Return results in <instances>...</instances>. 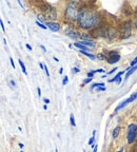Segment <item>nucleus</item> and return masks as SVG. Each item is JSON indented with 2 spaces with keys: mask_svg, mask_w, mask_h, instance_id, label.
<instances>
[{
  "mask_svg": "<svg viewBox=\"0 0 137 152\" xmlns=\"http://www.w3.org/2000/svg\"><path fill=\"white\" fill-rule=\"evenodd\" d=\"M78 24L83 28H96L99 24L100 18L98 16V13L95 12L94 10H91L90 7H82L79 11L77 19Z\"/></svg>",
  "mask_w": 137,
  "mask_h": 152,
  "instance_id": "nucleus-1",
  "label": "nucleus"
},
{
  "mask_svg": "<svg viewBox=\"0 0 137 152\" xmlns=\"http://www.w3.org/2000/svg\"><path fill=\"white\" fill-rule=\"evenodd\" d=\"M79 11L80 10H78V2L71 1V2L66 5V11H64V16L66 17V19L71 20V21H76L78 19Z\"/></svg>",
  "mask_w": 137,
  "mask_h": 152,
  "instance_id": "nucleus-2",
  "label": "nucleus"
},
{
  "mask_svg": "<svg viewBox=\"0 0 137 152\" xmlns=\"http://www.w3.org/2000/svg\"><path fill=\"white\" fill-rule=\"evenodd\" d=\"M40 10H41V12L44 14V16H47L49 19H53V20H54V19L57 18L56 10H55L53 7H51L49 3L42 2L40 4Z\"/></svg>",
  "mask_w": 137,
  "mask_h": 152,
  "instance_id": "nucleus-3",
  "label": "nucleus"
},
{
  "mask_svg": "<svg viewBox=\"0 0 137 152\" xmlns=\"http://www.w3.org/2000/svg\"><path fill=\"white\" fill-rule=\"evenodd\" d=\"M137 136V125L135 124H131L128 127V131H127V140H128L129 144H133Z\"/></svg>",
  "mask_w": 137,
  "mask_h": 152,
  "instance_id": "nucleus-4",
  "label": "nucleus"
},
{
  "mask_svg": "<svg viewBox=\"0 0 137 152\" xmlns=\"http://www.w3.org/2000/svg\"><path fill=\"white\" fill-rule=\"evenodd\" d=\"M132 34V26H131L130 22H125L121 26V33H120V37L122 39H127L129 38Z\"/></svg>",
  "mask_w": 137,
  "mask_h": 152,
  "instance_id": "nucleus-5",
  "label": "nucleus"
},
{
  "mask_svg": "<svg viewBox=\"0 0 137 152\" xmlns=\"http://www.w3.org/2000/svg\"><path fill=\"white\" fill-rule=\"evenodd\" d=\"M119 59H120V55L117 51H109L108 52V57H106L108 64H113L115 62H118Z\"/></svg>",
  "mask_w": 137,
  "mask_h": 152,
  "instance_id": "nucleus-6",
  "label": "nucleus"
},
{
  "mask_svg": "<svg viewBox=\"0 0 137 152\" xmlns=\"http://www.w3.org/2000/svg\"><path fill=\"white\" fill-rule=\"evenodd\" d=\"M137 98V92H135V93H133L132 95H131L130 97L129 98H127L125 100H123V102H121L120 104L117 106V107L115 108V112H117L118 110H120V109H122V108H125L127 104H129L130 102H134L135 99Z\"/></svg>",
  "mask_w": 137,
  "mask_h": 152,
  "instance_id": "nucleus-7",
  "label": "nucleus"
},
{
  "mask_svg": "<svg viewBox=\"0 0 137 152\" xmlns=\"http://www.w3.org/2000/svg\"><path fill=\"white\" fill-rule=\"evenodd\" d=\"M108 31H106V28H102V26H97L96 28H94L92 32H91V35H92V37L94 36V37H106V36H108Z\"/></svg>",
  "mask_w": 137,
  "mask_h": 152,
  "instance_id": "nucleus-8",
  "label": "nucleus"
},
{
  "mask_svg": "<svg viewBox=\"0 0 137 152\" xmlns=\"http://www.w3.org/2000/svg\"><path fill=\"white\" fill-rule=\"evenodd\" d=\"M66 34L68 36V37L73 38V39L80 38V35H81V34L79 33V32H78L76 28H74L73 26H68V28H66Z\"/></svg>",
  "mask_w": 137,
  "mask_h": 152,
  "instance_id": "nucleus-9",
  "label": "nucleus"
},
{
  "mask_svg": "<svg viewBox=\"0 0 137 152\" xmlns=\"http://www.w3.org/2000/svg\"><path fill=\"white\" fill-rule=\"evenodd\" d=\"M47 28H50L52 32L59 31V28H60L59 24L56 23V22H54V21H47Z\"/></svg>",
  "mask_w": 137,
  "mask_h": 152,
  "instance_id": "nucleus-10",
  "label": "nucleus"
},
{
  "mask_svg": "<svg viewBox=\"0 0 137 152\" xmlns=\"http://www.w3.org/2000/svg\"><path fill=\"white\" fill-rule=\"evenodd\" d=\"M125 73V71H121V72H119L117 75H115V77L114 78H112V79H109V83H114V81H117V83H121V77L120 76L122 75V74Z\"/></svg>",
  "mask_w": 137,
  "mask_h": 152,
  "instance_id": "nucleus-11",
  "label": "nucleus"
},
{
  "mask_svg": "<svg viewBox=\"0 0 137 152\" xmlns=\"http://www.w3.org/2000/svg\"><path fill=\"white\" fill-rule=\"evenodd\" d=\"M137 70V64L135 66H133V68H129V70H128V72H127V74H125V79H128L129 77H130L131 75H132L133 73H134L135 71Z\"/></svg>",
  "mask_w": 137,
  "mask_h": 152,
  "instance_id": "nucleus-12",
  "label": "nucleus"
},
{
  "mask_svg": "<svg viewBox=\"0 0 137 152\" xmlns=\"http://www.w3.org/2000/svg\"><path fill=\"white\" fill-rule=\"evenodd\" d=\"M74 45H75L76 48H78V49H80V51H87V50H89V48L87 47H85V45H81L79 41H76V42H74Z\"/></svg>",
  "mask_w": 137,
  "mask_h": 152,
  "instance_id": "nucleus-13",
  "label": "nucleus"
},
{
  "mask_svg": "<svg viewBox=\"0 0 137 152\" xmlns=\"http://www.w3.org/2000/svg\"><path fill=\"white\" fill-rule=\"evenodd\" d=\"M80 53H81V54H83V55H85L87 57H89V58H91L92 60L96 59V56H95V55L91 54V53H87V51H80Z\"/></svg>",
  "mask_w": 137,
  "mask_h": 152,
  "instance_id": "nucleus-14",
  "label": "nucleus"
},
{
  "mask_svg": "<svg viewBox=\"0 0 137 152\" xmlns=\"http://www.w3.org/2000/svg\"><path fill=\"white\" fill-rule=\"evenodd\" d=\"M119 132H120V127L117 126V127H116V128L113 130V134H112L113 138H116V137H117V136H118V134H119Z\"/></svg>",
  "mask_w": 137,
  "mask_h": 152,
  "instance_id": "nucleus-15",
  "label": "nucleus"
},
{
  "mask_svg": "<svg viewBox=\"0 0 137 152\" xmlns=\"http://www.w3.org/2000/svg\"><path fill=\"white\" fill-rule=\"evenodd\" d=\"M95 134H96V130L93 131V136L89 140V145L94 147V144H95Z\"/></svg>",
  "mask_w": 137,
  "mask_h": 152,
  "instance_id": "nucleus-16",
  "label": "nucleus"
},
{
  "mask_svg": "<svg viewBox=\"0 0 137 152\" xmlns=\"http://www.w3.org/2000/svg\"><path fill=\"white\" fill-rule=\"evenodd\" d=\"M100 87H104V83H93V85L91 86V89H92V90H94V89L100 88Z\"/></svg>",
  "mask_w": 137,
  "mask_h": 152,
  "instance_id": "nucleus-17",
  "label": "nucleus"
},
{
  "mask_svg": "<svg viewBox=\"0 0 137 152\" xmlns=\"http://www.w3.org/2000/svg\"><path fill=\"white\" fill-rule=\"evenodd\" d=\"M18 62H19V64H20V66H21V70H22V72H23L26 75H28V71H26V66H24V64L22 62V60L21 59H19L18 60Z\"/></svg>",
  "mask_w": 137,
  "mask_h": 152,
  "instance_id": "nucleus-18",
  "label": "nucleus"
},
{
  "mask_svg": "<svg viewBox=\"0 0 137 152\" xmlns=\"http://www.w3.org/2000/svg\"><path fill=\"white\" fill-rule=\"evenodd\" d=\"M70 123L73 127H76V123H75V117H74V114L71 113L70 114Z\"/></svg>",
  "mask_w": 137,
  "mask_h": 152,
  "instance_id": "nucleus-19",
  "label": "nucleus"
},
{
  "mask_svg": "<svg viewBox=\"0 0 137 152\" xmlns=\"http://www.w3.org/2000/svg\"><path fill=\"white\" fill-rule=\"evenodd\" d=\"M36 24H37V26H39V28H43V30H47V26H44V24H42V23H41V22L38 21V20H37V21H36Z\"/></svg>",
  "mask_w": 137,
  "mask_h": 152,
  "instance_id": "nucleus-20",
  "label": "nucleus"
},
{
  "mask_svg": "<svg viewBox=\"0 0 137 152\" xmlns=\"http://www.w3.org/2000/svg\"><path fill=\"white\" fill-rule=\"evenodd\" d=\"M97 58H98V59H100V60H104V59H106V57L104 56L103 54H98V55H97Z\"/></svg>",
  "mask_w": 137,
  "mask_h": 152,
  "instance_id": "nucleus-21",
  "label": "nucleus"
},
{
  "mask_svg": "<svg viewBox=\"0 0 137 152\" xmlns=\"http://www.w3.org/2000/svg\"><path fill=\"white\" fill-rule=\"evenodd\" d=\"M137 64V57H135L134 59L132 60V62H131V68H133V66H135Z\"/></svg>",
  "mask_w": 137,
  "mask_h": 152,
  "instance_id": "nucleus-22",
  "label": "nucleus"
},
{
  "mask_svg": "<svg viewBox=\"0 0 137 152\" xmlns=\"http://www.w3.org/2000/svg\"><path fill=\"white\" fill-rule=\"evenodd\" d=\"M68 83V76H64V78L62 79V85L66 86Z\"/></svg>",
  "mask_w": 137,
  "mask_h": 152,
  "instance_id": "nucleus-23",
  "label": "nucleus"
},
{
  "mask_svg": "<svg viewBox=\"0 0 137 152\" xmlns=\"http://www.w3.org/2000/svg\"><path fill=\"white\" fill-rule=\"evenodd\" d=\"M91 81H92V78H89V77H87V79H85V80H83V85H82V86L87 85V83H91Z\"/></svg>",
  "mask_w": 137,
  "mask_h": 152,
  "instance_id": "nucleus-24",
  "label": "nucleus"
},
{
  "mask_svg": "<svg viewBox=\"0 0 137 152\" xmlns=\"http://www.w3.org/2000/svg\"><path fill=\"white\" fill-rule=\"evenodd\" d=\"M71 72L73 74H75V73H78V72H80V70L78 69V68H73V69L71 70Z\"/></svg>",
  "mask_w": 137,
  "mask_h": 152,
  "instance_id": "nucleus-25",
  "label": "nucleus"
},
{
  "mask_svg": "<svg viewBox=\"0 0 137 152\" xmlns=\"http://www.w3.org/2000/svg\"><path fill=\"white\" fill-rule=\"evenodd\" d=\"M93 72H94V74L95 73H103L104 70L103 69H97V70H95V71H93Z\"/></svg>",
  "mask_w": 137,
  "mask_h": 152,
  "instance_id": "nucleus-26",
  "label": "nucleus"
},
{
  "mask_svg": "<svg viewBox=\"0 0 137 152\" xmlns=\"http://www.w3.org/2000/svg\"><path fill=\"white\" fill-rule=\"evenodd\" d=\"M93 75H94V72L93 71H91V72L87 73V77H89V78H93Z\"/></svg>",
  "mask_w": 137,
  "mask_h": 152,
  "instance_id": "nucleus-27",
  "label": "nucleus"
},
{
  "mask_svg": "<svg viewBox=\"0 0 137 152\" xmlns=\"http://www.w3.org/2000/svg\"><path fill=\"white\" fill-rule=\"evenodd\" d=\"M9 62H11V64H12V66L15 69V64H14V60H13L12 57H9Z\"/></svg>",
  "mask_w": 137,
  "mask_h": 152,
  "instance_id": "nucleus-28",
  "label": "nucleus"
},
{
  "mask_svg": "<svg viewBox=\"0 0 137 152\" xmlns=\"http://www.w3.org/2000/svg\"><path fill=\"white\" fill-rule=\"evenodd\" d=\"M97 150H98V145L94 144V147H93V152H97Z\"/></svg>",
  "mask_w": 137,
  "mask_h": 152,
  "instance_id": "nucleus-29",
  "label": "nucleus"
},
{
  "mask_svg": "<svg viewBox=\"0 0 137 152\" xmlns=\"http://www.w3.org/2000/svg\"><path fill=\"white\" fill-rule=\"evenodd\" d=\"M117 69H118V68H117V66H115V68H114V69H112L111 71H110V72H109V73H108V74H113L114 72H115V71H116V70H117Z\"/></svg>",
  "mask_w": 137,
  "mask_h": 152,
  "instance_id": "nucleus-30",
  "label": "nucleus"
},
{
  "mask_svg": "<svg viewBox=\"0 0 137 152\" xmlns=\"http://www.w3.org/2000/svg\"><path fill=\"white\" fill-rule=\"evenodd\" d=\"M0 26H1L2 31H5V28H4V26H3V21H2V20H0Z\"/></svg>",
  "mask_w": 137,
  "mask_h": 152,
  "instance_id": "nucleus-31",
  "label": "nucleus"
},
{
  "mask_svg": "<svg viewBox=\"0 0 137 152\" xmlns=\"http://www.w3.org/2000/svg\"><path fill=\"white\" fill-rule=\"evenodd\" d=\"M37 93H38V96L40 97V96H41V90H40V88H39V87L37 88Z\"/></svg>",
  "mask_w": 137,
  "mask_h": 152,
  "instance_id": "nucleus-32",
  "label": "nucleus"
},
{
  "mask_svg": "<svg viewBox=\"0 0 137 152\" xmlns=\"http://www.w3.org/2000/svg\"><path fill=\"white\" fill-rule=\"evenodd\" d=\"M43 102H44V104H47L50 102V99H49V98H43Z\"/></svg>",
  "mask_w": 137,
  "mask_h": 152,
  "instance_id": "nucleus-33",
  "label": "nucleus"
},
{
  "mask_svg": "<svg viewBox=\"0 0 137 152\" xmlns=\"http://www.w3.org/2000/svg\"><path fill=\"white\" fill-rule=\"evenodd\" d=\"M26 49H28V50H30V51H32V47L30 45H28V43H26Z\"/></svg>",
  "mask_w": 137,
  "mask_h": 152,
  "instance_id": "nucleus-34",
  "label": "nucleus"
},
{
  "mask_svg": "<svg viewBox=\"0 0 137 152\" xmlns=\"http://www.w3.org/2000/svg\"><path fill=\"white\" fill-rule=\"evenodd\" d=\"M9 83L12 85V87H15V86H16V83H15L14 80H9Z\"/></svg>",
  "mask_w": 137,
  "mask_h": 152,
  "instance_id": "nucleus-35",
  "label": "nucleus"
},
{
  "mask_svg": "<svg viewBox=\"0 0 137 152\" xmlns=\"http://www.w3.org/2000/svg\"><path fill=\"white\" fill-rule=\"evenodd\" d=\"M39 66H40L41 69H43V70H44V64H43L42 62H39Z\"/></svg>",
  "mask_w": 137,
  "mask_h": 152,
  "instance_id": "nucleus-36",
  "label": "nucleus"
},
{
  "mask_svg": "<svg viewBox=\"0 0 137 152\" xmlns=\"http://www.w3.org/2000/svg\"><path fill=\"white\" fill-rule=\"evenodd\" d=\"M18 145H19V147L21 148V149H22V148L24 147V145H23V144H22V142H20V144H18Z\"/></svg>",
  "mask_w": 137,
  "mask_h": 152,
  "instance_id": "nucleus-37",
  "label": "nucleus"
},
{
  "mask_svg": "<svg viewBox=\"0 0 137 152\" xmlns=\"http://www.w3.org/2000/svg\"><path fill=\"white\" fill-rule=\"evenodd\" d=\"M53 59H54L55 60V61H56V62H58V61H59V60H58V58H57V57H53Z\"/></svg>",
  "mask_w": 137,
  "mask_h": 152,
  "instance_id": "nucleus-38",
  "label": "nucleus"
},
{
  "mask_svg": "<svg viewBox=\"0 0 137 152\" xmlns=\"http://www.w3.org/2000/svg\"><path fill=\"white\" fill-rule=\"evenodd\" d=\"M41 49H42V50H43V52H45V51H47V50H45L44 45H41Z\"/></svg>",
  "mask_w": 137,
  "mask_h": 152,
  "instance_id": "nucleus-39",
  "label": "nucleus"
},
{
  "mask_svg": "<svg viewBox=\"0 0 137 152\" xmlns=\"http://www.w3.org/2000/svg\"><path fill=\"white\" fill-rule=\"evenodd\" d=\"M62 72H63V69H62V68H60V69H59V73L62 74Z\"/></svg>",
  "mask_w": 137,
  "mask_h": 152,
  "instance_id": "nucleus-40",
  "label": "nucleus"
},
{
  "mask_svg": "<svg viewBox=\"0 0 137 152\" xmlns=\"http://www.w3.org/2000/svg\"><path fill=\"white\" fill-rule=\"evenodd\" d=\"M134 26H135V28H136V30H137V20H136V21H135V23H134Z\"/></svg>",
  "mask_w": 137,
  "mask_h": 152,
  "instance_id": "nucleus-41",
  "label": "nucleus"
},
{
  "mask_svg": "<svg viewBox=\"0 0 137 152\" xmlns=\"http://www.w3.org/2000/svg\"><path fill=\"white\" fill-rule=\"evenodd\" d=\"M43 110H47V104H44V106H43Z\"/></svg>",
  "mask_w": 137,
  "mask_h": 152,
  "instance_id": "nucleus-42",
  "label": "nucleus"
},
{
  "mask_svg": "<svg viewBox=\"0 0 137 152\" xmlns=\"http://www.w3.org/2000/svg\"><path fill=\"white\" fill-rule=\"evenodd\" d=\"M117 152H123V149H120L119 151H117Z\"/></svg>",
  "mask_w": 137,
  "mask_h": 152,
  "instance_id": "nucleus-43",
  "label": "nucleus"
},
{
  "mask_svg": "<svg viewBox=\"0 0 137 152\" xmlns=\"http://www.w3.org/2000/svg\"><path fill=\"white\" fill-rule=\"evenodd\" d=\"M20 152H24V151H20Z\"/></svg>",
  "mask_w": 137,
  "mask_h": 152,
  "instance_id": "nucleus-44",
  "label": "nucleus"
}]
</instances>
